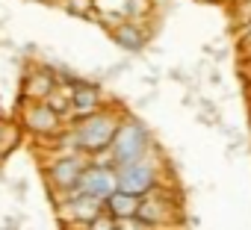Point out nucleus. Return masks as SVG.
<instances>
[{
	"instance_id": "nucleus-1",
	"label": "nucleus",
	"mask_w": 251,
	"mask_h": 230,
	"mask_svg": "<svg viewBox=\"0 0 251 230\" xmlns=\"http://www.w3.org/2000/svg\"><path fill=\"white\" fill-rule=\"evenodd\" d=\"M124 118V109L118 106H103L86 118H77V121H68L65 133L50 145V148H77L89 157H100L109 151L115 133H118V124Z\"/></svg>"
},
{
	"instance_id": "nucleus-2",
	"label": "nucleus",
	"mask_w": 251,
	"mask_h": 230,
	"mask_svg": "<svg viewBox=\"0 0 251 230\" xmlns=\"http://www.w3.org/2000/svg\"><path fill=\"white\" fill-rule=\"evenodd\" d=\"M157 151V142H154V133L151 127L136 118V115H127L124 112V118L118 124V133L106 151V157L115 162V165H127V162H136V160H145Z\"/></svg>"
},
{
	"instance_id": "nucleus-3",
	"label": "nucleus",
	"mask_w": 251,
	"mask_h": 230,
	"mask_svg": "<svg viewBox=\"0 0 251 230\" xmlns=\"http://www.w3.org/2000/svg\"><path fill=\"white\" fill-rule=\"evenodd\" d=\"M53 151L56 154L45 165V183H48V192L56 204L65 192H74L80 186V177H83L86 165L92 162V157L77 151V148H53Z\"/></svg>"
},
{
	"instance_id": "nucleus-4",
	"label": "nucleus",
	"mask_w": 251,
	"mask_h": 230,
	"mask_svg": "<svg viewBox=\"0 0 251 230\" xmlns=\"http://www.w3.org/2000/svg\"><path fill=\"white\" fill-rule=\"evenodd\" d=\"M18 106H21V127L33 139H48L53 145L68 127V121L56 109H50L48 100H18Z\"/></svg>"
},
{
	"instance_id": "nucleus-5",
	"label": "nucleus",
	"mask_w": 251,
	"mask_h": 230,
	"mask_svg": "<svg viewBox=\"0 0 251 230\" xmlns=\"http://www.w3.org/2000/svg\"><path fill=\"white\" fill-rule=\"evenodd\" d=\"M115 168H118V189L133 192L139 198H145V195H151L154 189L163 186L157 151L151 157H145V160H136V162H127V165H115Z\"/></svg>"
},
{
	"instance_id": "nucleus-6",
	"label": "nucleus",
	"mask_w": 251,
	"mask_h": 230,
	"mask_svg": "<svg viewBox=\"0 0 251 230\" xmlns=\"http://www.w3.org/2000/svg\"><path fill=\"white\" fill-rule=\"evenodd\" d=\"M56 207H59V218H62L65 224L89 227V224L106 209V201H100V198H95V195H89V192L74 189V192H65V195L56 201Z\"/></svg>"
},
{
	"instance_id": "nucleus-7",
	"label": "nucleus",
	"mask_w": 251,
	"mask_h": 230,
	"mask_svg": "<svg viewBox=\"0 0 251 230\" xmlns=\"http://www.w3.org/2000/svg\"><path fill=\"white\" fill-rule=\"evenodd\" d=\"M77 189H80V192H89V195H95V198H100V201H106V198L118 189V168H115V162H112L106 154L92 157V162L86 165V171H83Z\"/></svg>"
},
{
	"instance_id": "nucleus-8",
	"label": "nucleus",
	"mask_w": 251,
	"mask_h": 230,
	"mask_svg": "<svg viewBox=\"0 0 251 230\" xmlns=\"http://www.w3.org/2000/svg\"><path fill=\"white\" fill-rule=\"evenodd\" d=\"M109 39L124 50V53H142L151 42V30L145 27V21H133V18H121L118 24L109 27Z\"/></svg>"
},
{
	"instance_id": "nucleus-9",
	"label": "nucleus",
	"mask_w": 251,
	"mask_h": 230,
	"mask_svg": "<svg viewBox=\"0 0 251 230\" xmlns=\"http://www.w3.org/2000/svg\"><path fill=\"white\" fill-rule=\"evenodd\" d=\"M56 83H59V80H56L53 65H30V68L21 74L18 100H45Z\"/></svg>"
},
{
	"instance_id": "nucleus-10",
	"label": "nucleus",
	"mask_w": 251,
	"mask_h": 230,
	"mask_svg": "<svg viewBox=\"0 0 251 230\" xmlns=\"http://www.w3.org/2000/svg\"><path fill=\"white\" fill-rule=\"evenodd\" d=\"M103 106H106V94L98 83H89L83 77L77 83H71V121L86 118V115H92Z\"/></svg>"
},
{
	"instance_id": "nucleus-11",
	"label": "nucleus",
	"mask_w": 251,
	"mask_h": 230,
	"mask_svg": "<svg viewBox=\"0 0 251 230\" xmlns=\"http://www.w3.org/2000/svg\"><path fill=\"white\" fill-rule=\"evenodd\" d=\"M175 209H180L172 198H169V192L160 186V189H154L151 195H145L142 198V204H139V218H142V224L145 227H154V224H169L172 221V212Z\"/></svg>"
},
{
	"instance_id": "nucleus-12",
	"label": "nucleus",
	"mask_w": 251,
	"mask_h": 230,
	"mask_svg": "<svg viewBox=\"0 0 251 230\" xmlns=\"http://www.w3.org/2000/svg\"><path fill=\"white\" fill-rule=\"evenodd\" d=\"M139 204H142L139 195L124 192V189H115V192L106 198V212L121 224V221H127V218H133V215L139 212Z\"/></svg>"
},
{
	"instance_id": "nucleus-13",
	"label": "nucleus",
	"mask_w": 251,
	"mask_h": 230,
	"mask_svg": "<svg viewBox=\"0 0 251 230\" xmlns=\"http://www.w3.org/2000/svg\"><path fill=\"white\" fill-rule=\"evenodd\" d=\"M62 12H68L71 18H95L98 9H95V0H59L56 3Z\"/></svg>"
},
{
	"instance_id": "nucleus-14",
	"label": "nucleus",
	"mask_w": 251,
	"mask_h": 230,
	"mask_svg": "<svg viewBox=\"0 0 251 230\" xmlns=\"http://www.w3.org/2000/svg\"><path fill=\"white\" fill-rule=\"evenodd\" d=\"M239 50H242V56L251 53V21H245L239 27Z\"/></svg>"
},
{
	"instance_id": "nucleus-15",
	"label": "nucleus",
	"mask_w": 251,
	"mask_h": 230,
	"mask_svg": "<svg viewBox=\"0 0 251 230\" xmlns=\"http://www.w3.org/2000/svg\"><path fill=\"white\" fill-rule=\"evenodd\" d=\"M236 15H239V27L251 21V0H236Z\"/></svg>"
},
{
	"instance_id": "nucleus-16",
	"label": "nucleus",
	"mask_w": 251,
	"mask_h": 230,
	"mask_svg": "<svg viewBox=\"0 0 251 230\" xmlns=\"http://www.w3.org/2000/svg\"><path fill=\"white\" fill-rule=\"evenodd\" d=\"M239 74L245 77V83H251V53L242 56V65H239Z\"/></svg>"
},
{
	"instance_id": "nucleus-17",
	"label": "nucleus",
	"mask_w": 251,
	"mask_h": 230,
	"mask_svg": "<svg viewBox=\"0 0 251 230\" xmlns=\"http://www.w3.org/2000/svg\"><path fill=\"white\" fill-rule=\"evenodd\" d=\"M210 83H216V86H219V83H222V74H219V71H210Z\"/></svg>"
},
{
	"instance_id": "nucleus-18",
	"label": "nucleus",
	"mask_w": 251,
	"mask_h": 230,
	"mask_svg": "<svg viewBox=\"0 0 251 230\" xmlns=\"http://www.w3.org/2000/svg\"><path fill=\"white\" fill-rule=\"evenodd\" d=\"M6 157H9V154H6L3 148H0V165H3V162H6Z\"/></svg>"
},
{
	"instance_id": "nucleus-19",
	"label": "nucleus",
	"mask_w": 251,
	"mask_h": 230,
	"mask_svg": "<svg viewBox=\"0 0 251 230\" xmlns=\"http://www.w3.org/2000/svg\"><path fill=\"white\" fill-rule=\"evenodd\" d=\"M0 118H6V109H3V103H0Z\"/></svg>"
},
{
	"instance_id": "nucleus-20",
	"label": "nucleus",
	"mask_w": 251,
	"mask_h": 230,
	"mask_svg": "<svg viewBox=\"0 0 251 230\" xmlns=\"http://www.w3.org/2000/svg\"><path fill=\"white\" fill-rule=\"evenodd\" d=\"M248 103H251V83H248Z\"/></svg>"
},
{
	"instance_id": "nucleus-21",
	"label": "nucleus",
	"mask_w": 251,
	"mask_h": 230,
	"mask_svg": "<svg viewBox=\"0 0 251 230\" xmlns=\"http://www.w3.org/2000/svg\"><path fill=\"white\" fill-rule=\"evenodd\" d=\"M204 3H219V0H204Z\"/></svg>"
},
{
	"instance_id": "nucleus-22",
	"label": "nucleus",
	"mask_w": 251,
	"mask_h": 230,
	"mask_svg": "<svg viewBox=\"0 0 251 230\" xmlns=\"http://www.w3.org/2000/svg\"><path fill=\"white\" fill-rule=\"evenodd\" d=\"M248 130H251V115H248Z\"/></svg>"
},
{
	"instance_id": "nucleus-23",
	"label": "nucleus",
	"mask_w": 251,
	"mask_h": 230,
	"mask_svg": "<svg viewBox=\"0 0 251 230\" xmlns=\"http://www.w3.org/2000/svg\"><path fill=\"white\" fill-rule=\"evenodd\" d=\"M48 3H59V0H48Z\"/></svg>"
}]
</instances>
